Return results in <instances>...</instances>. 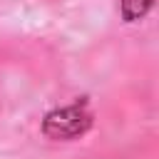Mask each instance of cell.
I'll return each mask as SVG.
<instances>
[{
    "label": "cell",
    "instance_id": "obj_1",
    "mask_svg": "<svg viewBox=\"0 0 159 159\" xmlns=\"http://www.w3.org/2000/svg\"><path fill=\"white\" fill-rule=\"evenodd\" d=\"M92 117L87 112V104H72V107H65V109H55L45 117V134L52 137V139H72V137H80L87 127H89Z\"/></svg>",
    "mask_w": 159,
    "mask_h": 159
},
{
    "label": "cell",
    "instance_id": "obj_2",
    "mask_svg": "<svg viewBox=\"0 0 159 159\" xmlns=\"http://www.w3.org/2000/svg\"><path fill=\"white\" fill-rule=\"evenodd\" d=\"M149 7H152V0H122V15H124L127 20L142 17Z\"/></svg>",
    "mask_w": 159,
    "mask_h": 159
}]
</instances>
